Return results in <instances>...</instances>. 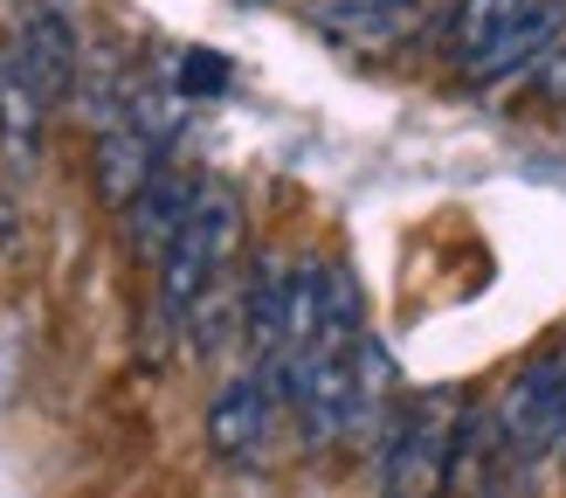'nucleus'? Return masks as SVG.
<instances>
[{"label":"nucleus","instance_id":"obj_1","mask_svg":"<svg viewBox=\"0 0 566 498\" xmlns=\"http://www.w3.org/2000/svg\"><path fill=\"white\" fill-rule=\"evenodd\" d=\"M242 249V201L221 180L201 187V201H193V215L180 221V236L166 242V257L153 263L159 270V319L166 325H193L214 304L221 277H229Z\"/></svg>","mask_w":566,"mask_h":498},{"label":"nucleus","instance_id":"obj_2","mask_svg":"<svg viewBox=\"0 0 566 498\" xmlns=\"http://www.w3.org/2000/svg\"><path fill=\"white\" fill-rule=\"evenodd\" d=\"M70 91L42 70V55L28 49L21 28L0 35V159L8 166H35L42 159V132L55 118V104Z\"/></svg>","mask_w":566,"mask_h":498},{"label":"nucleus","instance_id":"obj_3","mask_svg":"<svg viewBox=\"0 0 566 498\" xmlns=\"http://www.w3.org/2000/svg\"><path fill=\"white\" fill-rule=\"evenodd\" d=\"M276 415H291L283 408V381L263 374L256 360H242V374L221 381V395L208 408V450L221 464H256L270 429H276Z\"/></svg>","mask_w":566,"mask_h":498},{"label":"nucleus","instance_id":"obj_4","mask_svg":"<svg viewBox=\"0 0 566 498\" xmlns=\"http://www.w3.org/2000/svg\"><path fill=\"white\" fill-rule=\"evenodd\" d=\"M457 423L449 415V395H429L415 402L401 423H394V443H387V491L401 498H429L449 485V450H457Z\"/></svg>","mask_w":566,"mask_h":498},{"label":"nucleus","instance_id":"obj_5","mask_svg":"<svg viewBox=\"0 0 566 498\" xmlns=\"http://www.w3.org/2000/svg\"><path fill=\"white\" fill-rule=\"evenodd\" d=\"M304 14L332 42L394 49V42L421 35V28H442V0H304Z\"/></svg>","mask_w":566,"mask_h":498},{"label":"nucleus","instance_id":"obj_6","mask_svg":"<svg viewBox=\"0 0 566 498\" xmlns=\"http://www.w3.org/2000/svg\"><path fill=\"white\" fill-rule=\"evenodd\" d=\"M201 187H208V180L159 166V174H153V180L125 201V242H132V257L159 263V257H166V242L180 236V221L193 215V201H201Z\"/></svg>","mask_w":566,"mask_h":498},{"label":"nucleus","instance_id":"obj_7","mask_svg":"<svg viewBox=\"0 0 566 498\" xmlns=\"http://www.w3.org/2000/svg\"><path fill=\"white\" fill-rule=\"evenodd\" d=\"M566 35V0H539L525 21H512L504 35L476 55V63H463L457 76L470 83V91H491V83H504V76H525V70H539L546 63V49Z\"/></svg>","mask_w":566,"mask_h":498},{"label":"nucleus","instance_id":"obj_8","mask_svg":"<svg viewBox=\"0 0 566 498\" xmlns=\"http://www.w3.org/2000/svg\"><path fill=\"white\" fill-rule=\"evenodd\" d=\"M532 8H539V0H457V8L442 14V42H449V63H476V55H484L504 28L512 21H525Z\"/></svg>","mask_w":566,"mask_h":498},{"label":"nucleus","instance_id":"obj_9","mask_svg":"<svg viewBox=\"0 0 566 498\" xmlns=\"http://www.w3.org/2000/svg\"><path fill=\"white\" fill-rule=\"evenodd\" d=\"M221 83H229V63H221V55H208V49H187L180 55V91L187 97H214Z\"/></svg>","mask_w":566,"mask_h":498},{"label":"nucleus","instance_id":"obj_10","mask_svg":"<svg viewBox=\"0 0 566 498\" xmlns=\"http://www.w3.org/2000/svg\"><path fill=\"white\" fill-rule=\"evenodd\" d=\"M532 91H539L546 104H559V111H566V35L546 49V63L532 70Z\"/></svg>","mask_w":566,"mask_h":498},{"label":"nucleus","instance_id":"obj_11","mask_svg":"<svg viewBox=\"0 0 566 498\" xmlns=\"http://www.w3.org/2000/svg\"><path fill=\"white\" fill-rule=\"evenodd\" d=\"M0 242H8V201H0Z\"/></svg>","mask_w":566,"mask_h":498},{"label":"nucleus","instance_id":"obj_12","mask_svg":"<svg viewBox=\"0 0 566 498\" xmlns=\"http://www.w3.org/2000/svg\"><path fill=\"white\" fill-rule=\"evenodd\" d=\"M242 8H270V0H242Z\"/></svg>","mask_w":566,"mask_h":498},{"label":"nucleus","instance_id":"obj_13","mask_svg":"<svg viewBox=\"0 0 566 498\" xmlns=\"http://www.w3.org/2000/svg\"><path fill=\"white\" fill-rule=\"evenodd\" d=\"M380 498H401V491H380Z\"/></svg>","mask_w":566,"mask_h":498},{"label":"nucleus","instance_id":"obj_14","mask_svg":"<svg viewBox=\"0 0 566 498\" xmlns=\"http://www.w3.org/2000/svg\"><path fill=\"white\" fill-rule=\"evenodd\" d=\"M559 450H566V436H559Z\"/></svg>","mask_w":566,"mask_h":498}]
</instances>
